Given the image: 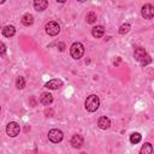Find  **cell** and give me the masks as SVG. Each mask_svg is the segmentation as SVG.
<instances>
[{"label":"cell","instance_id":"6da1fadb","mask_svg":"<svg viewBox=\"0 0 154 154\" xmlns=\"http://www.w3.org/2000/svg\"><path fill=\"white\" fill-rule=\"evenodd\" d=\"M84 106H85V109H87V111H89V112H95V111L99 108V106H100V100H99V97H97L96 95L91 94V95H89V96L87 97V100H85V102H84Z\"/></svg>","mask_w":154,"mask_h":154},{"label":"cell","instance_id":"7a4b0ae2","mask_svg":"<svg viewBox=\"0 0 154 154\" xmlns=\"http://www.w3.org/2000/svg\"><path fill=\"white\" fill-rule=\"evenodd\" d=\"M70 54H71V57H72L73 59H79V58H82L83 54H84V47H83V45H82L81 42H75V43H72V46H71V48H70Z\"/></svg>","mask_w":154,"mask_h":154},{"label":"cell","instance_id":"3957f363","mask_svg":"<svg viewBox=\"0 0 154 154\" xmlns=\"http://www.w3.org/2000/svg\"><path fill=\"white\" fill-rule=\"evenodd\" d=\"M63 137H64V134H63V131L59 130V129H52V130H49V132H48V138H49V141L53 142V143H59V142L63 140Z\"/></svg>","mask_w":154,"mask_h":154},{"label":"cell","instance_id":"277c9868","mask_svg":"<svg viewBox=\"0 0 154 154\" xmlns=\"http://www.w3.org/2000/svg\"><path fill=\"white\" fill-rule=\"evenodd\" d=\"M19 131H20V126H19V124L16 123V122H11V123H8L7 126H6V134H7L10 137H16V136L19 134Z\"/></svg>","mask_w":154,"mask_h":154},{"label":"cell","instance_id":"5b68a950","mask_svg":"<svg viewBox=\"0 0 154 154\" xmlns=\"http://www.w3.org/2000/svg\"><path fill=\"white\" fill-rule=\"evenodd\" d=\"M60 31V25L55 22V20H52V22H48L46 24V32L51 36H55L57 34H59Z\"/></svg>","mask_w":154,"mask_h":154},{"label":"cell","instance_id":"8992f818","mask_svg":"<svg viewBox=\"0 0 154 154\" xmlns=\"http://www.w3.org/2000/svg\"><path fill=\"white\" fill-rule=\"evenodd\" d=\"M141 13L142 16L146 18V19H152L154 17V7L152 4H146L142 6V10H141Z\"/></svg>","mask_w":154,"mask_h":154},{"label":"cell","instance_id":"52a82bcc","mask_svg":"<svg viewBox=\"0 0 154 154\" xmlns=\"http://www.w3.org/2000/svg\"><path fill=\"white\" fill-rule=\"evenodd\" d=\"M61 85H63V82H61L60 79H57V78H54V79H51V81H48V82L45 84V87H46L47 89H51V90H55V89H59Z\"/></svg>","mask_w":154,"mask_h":154},{"label":"cell","instance_id":"ba28073f","mask_svg":"<svg viewBox=\"0 0 154 154\" xmlns=\"http://www.w3.org/2000/svg\"><path fill=\"white\" fill-rule=\"evenodd\" d=\"M83 142H84V140L79 134L73 135L72 138H71V144H72L73 148H81L83 146Z\"/></svg>","mask_w":154,"mask_h":154},{"label":"cell","instance_id":"9c48e42d","mask_svg":"<svg viewBox=\"0 0 154 154\" xmlns=\"http://www.w3.org/2000/svg\"><path fill=\"white\" fill-rule=\"evenodd\" d=\"M40 101L45 106H49L53 102V95L51 93H42L40 96Z\"/></svg>","mask_w":154,"mask_h":154},{"label":"cell","instance_id":"30bf717a","mask_svg":"<svg viewBox=\"0 0 154 154\" xmlns=\"http://www.w3.org/2000/svg\"><path fill=\"white\" fill-rule=\"evenodd\" d=\"M147 55V52H146V49L143 48V47H137L136 49H135V53H134V58H135V60H137V61H142L143 60V58Z\"/></svg>","mask_w":154,"mask_h":154},{"label":"cell","instance_id":"8fae6325","mask_svg":"<svg viewBox=\"0 0 154 154\" xmlns=\"http://www.w3.org/2000/svg\"><path fill=\"white\" fill-rule=\"evenodd\" d=\"M32 5L36 11H45L48 6V1L47 0H35Z\"/></svg>","mask_w":154,"mask_h":154},{"label":"cell","instance_id":"7c38bea8","mask_svg":"<svg viewBox=\"0 0 154 154\" xmlns=\"http://www.w3.org/2000/svg\"><path fill=\"white\" fill-rule=\"evenodd\" d=\"M103 34H105V28H103L102 25H96V26H94V28L91 29V35H93L95 38L102 37Z\"/></svg>","mask_w":154,"mask_h":154},{"label":"cell","instance_id":"4fadbf2b","mask_svg":"<svg viewBox=\"0 0 154 154\" xmlns=\"http://www.w3.org/2000/svg\"><path fill=\"white\" fill-rule=\"evenodd\" d=\"M97 125H99L100 129L107 130V129L111 126V120H109L107 117H100L99 120H97Z\"/></svg>","mask_w":154,"mask_h":154},{"label":"cell","instance_id":"5bb4252c","mask_svg":"<svg viewBox=\"0 0 154 154\" xmlns=\"http://www.w3.org/2000/svg\"><path fill=\"white\" fill-rule=\"evenodd\" d=\"M2 34L4 36L6 37H12L14 34H16V28L13 25H6L4 29H2Z\"/></svg>","mask_w":154,"mask_h":154},{"label":"cell","instance_id":"9a60e30c","mask_svg":"<svg viewBox=\"0 0 154 154\" xmlns=\"http://www.w3.org/2000/svg\"><path fill=\"white\" fill-rule=\"evenodd\" d=\"M22 23H23L25 26H30V25L34 23V16L30 14V13H25V14L22 17Z\"/></svg>","mask_w":154,"mask_h":154},{"label":"cell","instance_id":"2e32d148","mask_svg":"<svg viewBox=\"0 0 154 154\" xmlns=\"http://www.w3.org/2000/svg\"><path fill=\"white\" fill-rule=\"evenodd\" d=\"M153 152V147L150 143H144L140 150V154H152Z\"/></svg>","mask_w":154,"mask_h":154},{"label":"cell","instance_id":"e0dca14e","mask_svg":"<svg viewBox=\"0 0 154 154\" xmlns=\"http://www.w3.org/2000/svg\"><path fill=\"white\" fill-rule=\"evenodd\" d=\"M141 140H142V136H141V134H138V132H134V134L130 135V142H131L132 144H137Z\"/></svg>","mask_w":154,"mask_h":154},{"label":"cell","instance_id":"ac0fdd59","mask_svg":"<svg viewBox=\"0 0 154 154\" xmlns=\"http://www.w3.org/2000/svg\"><path fill=\"white\" fill-rule=\"evenodd\" d=\"M24 85H25V79H24V77H22V76L17 77V79H16V87H17L18 89H23Z\"/></svg>","mask_w":154,"mask_h":154},{"label":"cell","instance_id":"d6986e66","mask_svg":"<svg viewBox=\"0 0 154 154\" xmlns=\"http://www.w3.org/2000/svg\"><path fill=\"white\" fill-rule=\"evenodd\" d=\"M96 13L95 12H89L88 14H87V22L89 23V24H93V23H95L96 22Z\"/></svg>","mask_w":154,"mask_h":154},{"label":"cell","instance_id":"ffe728a7","mask_svg":"<svg viewBox=\"0 0 154 154\" xmlns=\"http://www.w3.org/2000/svg\"><path fill=\"white\" fill-rule=\"evenodd\" d=\"M129 30H130V24H129V23L122 24L120 28H119V34H120V35H125L126 32H129Z\"/></svg>","mask_w":154,"mask_h":154},{"label":"cell","instance_id":"44dd1931","mask_svg":"<svg viewBox=\"0 0 154 154\" xmlns=\"http://www.w3.org/2000/svg\"><path fill=\"white\" fill-rule=\"evenodd\" d=\"M150 61H152V58H150V55L147 54V55L143 58V60L141 61V64H142V66H146V65H148Z\"/></svg>","mask_w":154,"mask_h":154},{"label":"cell","instance_id":"7402d4cb","mask_svg":"<svg viewBox=\"0 0 154 154\" xmlns=\"http://www.w3.org/2000/svg\"><path fill=\"white\" fill-rule=\"evenodd\" d=\"M6 53V46H5V43L4 42H1L0 41V57L1 55H4Z\"/></svg>","mask_w":154,"mask_h":154},{"label":"cell","instance_id":"603a6c76","mask_svg":"<svg viewBox=\"0 0 154 154\" xmlns=\"http://www.w3.org/2000/svg\"><path fill=\"white\" fill-rule=\"evenodd\" d=\"M120 63H122V58H119V57H117V58L114 59V61H113L114 66H118V65H119Z\"/></svg>","mask_w":154,"mask_h":154},{"label":"cell","instance_id":"cb8c5ba5","mask_svg":"<svg viewBox=\"0 0 154 154\" xmlns=\"http://www.w3.org/2000/svg\"><path fill=\"white\" fill-rule=\"evenodd\" d=\"M57 46H58V48H59V51H61V52H63V51L65 49V43H63V42H59V43H58Z\"/></svg>","mask_w":154,"mask_h":154},{"label":"cell","instance_id":"d4e9b609","mask_svg":"<svg viewBox=\"0 0 154 154\" xmlns=\"http://www.w3.org/2000/svg\"><path fill=\"white\" fill-rule=\"evenodd\" d=\"M81 154H87V153H85V152H82V153H81Z\"/></svg>","mask_w":154,"mask_h":154},{"label":"cell","instance_id":"484cf974","mask_svg":"<svg viewBox=\"0 0 154 154\" xmlns=\"http://www.w3.org/2000/svg\"><path fill=\"white\" fill-rule=\"evenodd\" d=\"M0 109H1V108H0Z\"/></svg>","mask_w":154,"mask_h":154}]
</instances>
